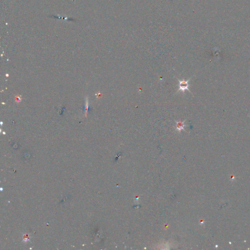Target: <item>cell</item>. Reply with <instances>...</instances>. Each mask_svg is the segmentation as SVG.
Returning a JSON list of instances; mask_svg holds the SVG:
<instances>
[{
    "label": "cell",
    "instance_id": "cell-1",
    "mask_svg": "<svg viewBox=\"0 0 250 250\" xmlns=\"http://www.w3.org/2000/svg\"><path fill=\"white\" fill-rule=\"evenodd\" d=\"M191 79V78H190V79H189L187 81H186L184 79H183L182 80H180L177 79L178 80V82H179V88L177 90V92L178 91H181L183 92V93H184V92H185V91L186 90H188L189 91H190L191 92V91H190V90L189 88V87L190 86V85L189 84V82L190 81Z\"/></svg>",
    "mask_w": 250,
    "mask_h": 250
},
{
    "label": "cell",
    "instance_id": "cell-2",
    "mask_svg": "<svg viewBox=\"0 0 250 250\" xmlns=\"http://www.w3.org/2000/svg\"><path fill=\"white\" fill-rule=\"evenodd\" d=\"M185 122V121H184L183 122H181V121L176 122V126H175L176 130L179 131H180L182 130H184V127L186 126V125L184 124Z\"/></svg>",
    "mask_w": 250,
    "mask_h": 250
}]
</instances>
